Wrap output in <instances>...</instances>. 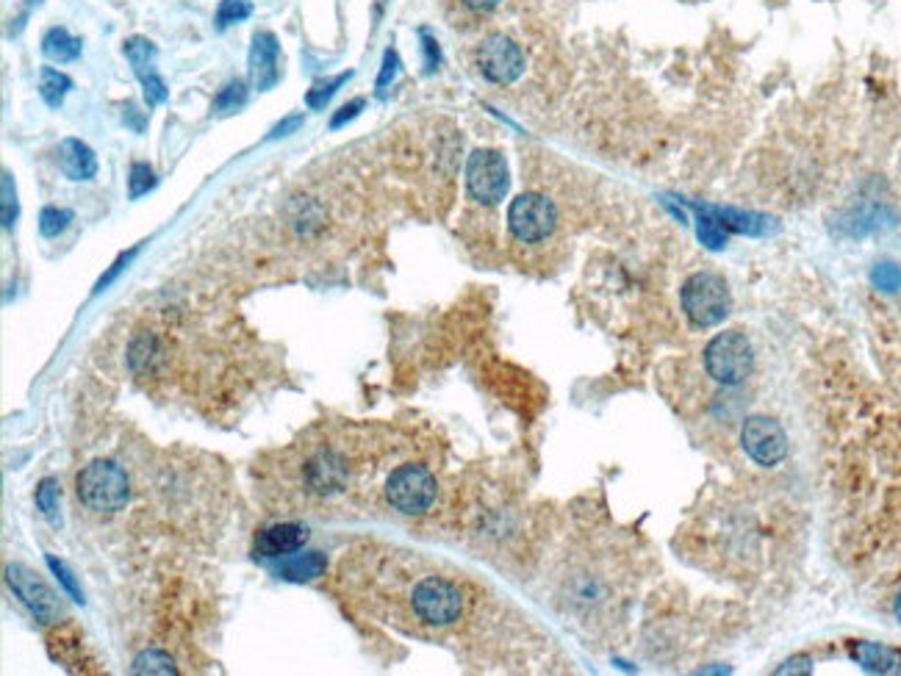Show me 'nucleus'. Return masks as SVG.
<instances>
[{
    "instance_id": "29",
    "label": "nucleus",
    "mask_w": 901,
    "mask_h": 676,
    "mask_svg": "<svg viewBox=\"0 0 901 676\" xmlns=\"http://www.w3.org/2000/svg\"><path fill=\"white\" fill-rule=\"evenodd\" d=\"M73 222V211H67V208H56V206H48L42 211V217H39V230H42V236H59L61 230H67V225Z\"/></svg>"
},
{
    "instance_id": "20",
    "label": "nucleus",
    "mask_w": 901,
    "mask_h": 676,
    "mask_svg": "<svg viewBox=\"0 0 901 676\" xmlns=\"http://www.w3.org/2000/svg\"><path fill=\"white\" fill-rule=\"evenodd\" d=\"M42 53L48 56L50 61H75L81 56V39H75L67 28H50L48 34L42 37Z\"/></svg>"
},
{
    "instance_id": "26",
    "label": "nucleus",
    "mask_w": 901,
    "mask_h": 676,
    "mask_svg": "<svg viewBox=\"0 0 901 676\" xmlns=\"http://www.w3.org/2000/svg\"><path fill=\"white\" fill-rule=\"evenodd\" d=\"M253 14V3L250 0H222L220 9H217V17H214V23L220 31L225 28H231L233 23H242Z\"/></svg>"
},
{
    "instance_id": "21",
    "label": "nucleus",
    "mask_w": 901,
    "mask_h": 676,
    "mask_svg": "<svg viewBox=\"0 0 901 676\" xmlns=\"http://www.w3.org/2000/svg\"><path fill=\"white\" fill-rule=\"evenodd\" d=\"M122 50H125V56L131 61V67H134V73L139 81L147 78V75L156 73V45H153L150 39L131 37L125 45H122Z\"/></svg>"
},
{
    "instance_id": "1",
    "label": "nucleus",
    "mask_w": 901,
    "mask_h": 676,
    "mask_svg": "<svg viewBox=\"0 0 901 676\" xmlns=\"http://www.w3.org/2000/svg\"><path fill=\"white\" fill-rule=\"evenodd\" d=\"M353 427L319 422L261 469V494L272 513H325L344 507L358 485Z\"/></svg>"
},
{
    "instance_id": "41",
    "label": "nucleus",
    "mask_w": 901,
    "mask_h": 676,
    "mask_svg": "<svg viewBox=\"0 0 901 676\" xmlns=\"http://www.w3.org/2000/svg\"><path fill=\"white\" fill-rule=\"evenodd\" d=\"M893 613H896V618L901 621V593H899V599H896V604H893Z\"/></svg>"
},
{
    "instance_id": "27",
    "label": "nucleus",
    "mask_w": 901,
    "mask_h": 676,
    "mask_svg": "<svg viewBox=\"0 0 901 676\" xmlns=\"http://www.w3.org/2000/svg\"><path fill=\"white\" fill-rule=\"evenodd\" d=\"M353 73H341L336 78H330V81H319L308 89V95H305V103H308V109H325L328 106V100L336 92H339L341 84H347V78Z\"/></svg>"
},
{
    "instance_id": "36",
    "label": "nucleus",
    "mask_w": 901,
    "mask_h": 676,
    "mask_svg": "<svg viewBox=\"0 0 901 676\" xmlns=\"http://www.w3.org/2000/svg\"><path fill=\"white\" fill-rule=\"evenodd\" d=\"M134 255H136V247H134V250H128V253H122L120 258H117V261L111 264L109 272H106V275H103V278L98 280V286H95V291H103V289H106V286H111V283L117 280V275H120L122 269L131 264V261H134Z\"/></svg>"
},
{
    "instance_id": "25",
    "label": "nucleus",
    "mask_w": 901,
    "mask_h": 676,
    "mask_svg": "<svg viewBox=\"0 0 901 676\" xmlns=\"http://www.w3.org/2000/svg\"><path fill=\"white\" fill-rule=\"evenodd\" d=\"M247 103V86L242 81H231V84L222 89L220 95L214 97V106L211 111L217 114V117H225V114H233V111H239Z\"/></svg>"
},
{
    "instance_id": "15",
    "label": "nucleus",
    "mask_w": 901,
    "mask_h": 676,
    "mask_svg": "<svg viewBox=\"0 0 901 676\" xmlns=\"http://www.w3.org/2000/svg\"><path fill=\"white\" fill-rule=\"evenodd\" d=\"M305 541H308V530L303 524H294V521H286V524H275L258 535L256 552L261 557H286L303 549Z\"/></svg>"
},
{
    "instance_id": "2",
    "label": "nucleus",
    "mask_w": 901,
    "mask_h": 676,
    "mask_svg": "<svg viewBox=\"0 0 901 676\" xmlns=\"http://www.w3.org/2000/svg\"><path fill=\"white\" fill-rule=\"evenodd\" d=\"M81 505L95 513H117L131 499V480L114 460H92L75 480Z\"/></svg>"
},
{
    "instance_id": "6",
    "label": "nucleus",
    "mask_w": 901,
    "mask_h": 676,
    "mask_svg": "<svg viewBox=\"0 0 901 676\" xmlns=\"http://www.w3.org/2000/svg\"><path fill=\"white\" fill-rule=\"evenodd\" d=\"M705 369L707 377H713L719 386H741L755 369L752 341L738 330H727L710 338V344L705 347Z\"/></svg>"
},
{
    "instance_id": "7",
    "label": "nucleus",
    "mask_w": 901,
    "mask_h": 676,
    "mask_svg": "<svg viewBox=\"0 0 901 676\" xmlns=\"http://www.w3.org/2000/svg\"><path fill=\"white\" fill-rule=\"evenodd\" d=\"M511 186V169L500 150L480 147L466 161V189L469 197L480 206H497L508 194Z\"/></svg>"
},
{
    "instance_id": "40",
    "label": "nucleus",
    "mask_w": 901,
    "mask_h": 676,
    "mask_svg": "<svg viewBox=\"0 0 901 676\" xmlns=\"http://www.w3.org/2000/svg\"><path fill=\"white\" fill-rule=\"evenodd\" d=\"M300 125H303V117H300V114H297V117H289V120H283L281 125H278V128L272 131V139H278V136H286V133H289V131H297Z\"/></svg>"
},
{
    "instance_id": "11",
    "label": "nucleus",
    "mask_w": 901,
    "mask_h": 676,
    "mask_svg": "<svg viewBox=\"0 0 901 676\" xmlns=\"http://www.w3.org/2000/svg\"><path fill=\"white\" fill-rule=\"evenodd\" d=\"M6 582L14 591V596L28 607V613L37 618L39 624H56L61 618V602L56 593L50 591L48 582H42L28 566L12 563L6 566Z\"/></svg>"
},
{
    "instance_id": "5",
    "label": "nucleus",
    "mask_w": 901,
    "mask_h": 676,
    "mask_svg": "<svg viewBox=\"0 0 901 676\" xmlns=\"http://www.w3.org/2000/svg\"><path fill=\"white\" fill-rule=\"evenodd\" d=\"M463 607V591L441 574H425L414 596V624L430 629L452 627L455 621H461Z\"/></svg>"
},
{
    "instance_id": "8",
    "label": "nucleus",
    "mask_w": 901,
    "mask_h": 676,
    "mask_svg": "<svg viewBox=\"0 0 901 676\" xmlns=\"http://www.w3.org/2000/svg\"><path fill=\"white\" fill-rule=\"evenodd\" d=\"M899 225V211L888 203H879V200H863V203H854V206L841 208L835 217L829 219V233L835 239H868V236H877V233H885V230L896 228Z\"/></svg>"
},
{
    "instance_id": "14",
    "label": "nucleus",
    "mask_w": 901,
    "mask_h": 676,
    "mask_svg": "<svg viewBox=\"0 0 901 676\" xmlns=\"http://www.w3.org/2000/svg\"><path fill=\"white\" fill-rule=\"evenodd\" d=\"M707 214L719 219L730 233H741V236H771L780 230V222L768 214H757V211H741V208H719V206H702Z\"/></svg>"
},
{
    "instance_id": "16",
    "label": "nucleus",
    "mask_w": 901,
    "mask_h": 676,
    "mask_svg": "<svg viewBox=\"0 0 901 676\" xmlns=\"http://www.w3.org/2000/svg\"><path fill=\"white\" fill-rule=\"evenodd\" d=\"M56 161L70 181H92L98 175V158L81 139H64L56 150Z\"/></svg>"
},
{
    "instance_id": "23",
    "label": "nucleus",
    "mask_w": 901,
    "mask_h": 676,
    "mask_svg": "<svg viewBox=\"0 0 901 676\" xmlns=\"http://www.w3.org/2000/svg\"><path fill=\"white\" fill-rule=\"evenodd\" d=\"M871 286L882 294H899L901 291V266L896 261H879L871 266Z\"/></svg>"
},
{
    "instance_id": "34",
    "label": "nucleus",
    "mask_w": 901,
    "mask_h": 676,
    "mask_svg": "<svg viewBox=\"0 0 901 676\" xmlns=\"http://www.w3.org/2000/svg\"><path fill=\"white\" fill-rule=\"evenodd\" d=\"M142 89H145V100L150 109H153V106H161V103H167V97H170V89H167V84L161 81L159 73L142 78Z\"/></svg>"
},
{
    "instance_id": "37",
    "label": "nucleus",
    "mask_w": 901,
    "mask_h": 676,
    "mask_svg": "<svg viewBox=\"0 0 901 676\" xmlns=\"http://www.w3.org/2000/svg\"><path fill=\"white\" fill-rule=\"evenodd\" d=\"M361 109H364V100H361V97H358V100H353V103H347V106H341V109L336 111V117L330 120V128L336 131V128H341V125H344V122L355 120V117H358V111H361Z\"/></svg>"
},
{
    "instance_id": "38",
    "label": "nucleus",
    "mask_w": 901,
    "mask_h": 676,
    "mask_svg": "<svg viewBox=\"0 0 901 676\" xmlns=\"http://www.w3.org/2000/svg\"><path fill=\"white\" fill-rule=\"evenodd\" d=\"M777 674H810V660L807 657H796L777 668Z\"/></svg>"
},
{
    "instance_id": "3",
    "label": "nucleus",
    "mask_w": 901,
    "mask_h": 676,
    "mask_svg": "<svg viewBox=\"0 0 901 676\" xmlns=\"http://www.w3.org/2000/svg\"><path fill=\"white\" fill-rule=\"evenodd\" d=\"M682 311L691 319L694 327H716L721 325L727 316H730L732 297L730 286L721 275H713V272H696L691 278L682 283Z\"/></svg>"
},
{
    "instance_id": "12",
    "label": "nucleus",
    "mask_w": 901,
    "mask_h": 676,
    "mask_svg": "<svg viewBox=\"0 0 901 676\" xmlns=\"http://www.w3.org/2000/svg\"><path fill=\"white\" fill-rule=\"evenodd\" d=\"M741 444L757 466L774 469L788 455V435L771 416H749L741 427Z\"/></svg>"
},
{
    "instance_id": "31",
    "label": "nucleus",
    "mask_w": 901,
    "mask_h": 676,
    "mask_svg": "<svg viewBox=\"0 0 901 676\" xmlns=\"http://www.w3.org/2000/svg\"><path fill=\"white\" fill-rule=\"evenodd\" d=\"M3 228L9 230L14 225V219H17V189H14V178L12 172H3Z\"/></svg>"
},
{
    "instance_id": "24",
    "label": "nucleus",
    "mask_w": 901,
    "mask_h": 676,
    "mask_svg": "<svg viewBox=\"0 0 901 676\" xmlns=\"http://www.w3.org/2000/svg\"><path fill=\"white\" fill-rule=\"evenodd\" d=\"M37 507H39V513H42V516H45V519H48L50 524H53V527H59V521H61V516H59V483H56L53 477H48V480H42V483H39V488H37Z\"/></svg>"
},
{
    "instance_id": "39",
    "label": "nucleus",
    "mask_w": 901,
    "mask_h": 676,
    "mask_svg": "<svg viewBox=\"0 0 901 676\" xmlns=\"http://www.w3.org/2000/svg\"><path fill=\"white\" fill-rule=\"evenodd\" d=\"M466 9H472V12H491V9H497L502 0H461Z\"/></svg>"
},
{
    "instance_id": "9",
    "label": "nucleus",
    "mask_w": 901,
    "mask_h": 676,
    "mask_svg": "<svg viewBox=\"0 0 901 676\" xmlns=\"http://www.w3.org/2000/svg\"><path fill=\"white\" fill-rule=\"evenodd\" d=\"M508 228L516 242H544L558 228V208L544 194H519L508 208Z\"/></svg>"
},
{
    "instance_id": "18",
    "label": "nucleus",
    "mask_w": 901,
    "mask_h": 676,
    "mask_svg": "<svg viewBox=\"0 0 901 676\" xmlns=\"http://www.w3.org/2000/svg\"><path fill=\"white\" fill-rule=\"evenodd\" d=\"M325 555L322 552H305L303 557H289V560H283L281 568H278V574H281L283 580H292V582H311L317 580L325 574Z\"/></svg>"
},
{
    "instance_id": "32",
    "label": "nucleus",
    "mask_w": 901,
    "mask_h": 676,
    "mask_svg": "<svg viewBox=\"0 0 901 676\" xmlns=\"http://www.w3.org/2000/svg\"><path fill=\"white\" fill-rule=\"evenodd\" d=\"M48 566H50V571L59 577V582L64 585V591L73 596V602H84V593H81V588H78V582H75L73 571L67 568V563H61V560H56L53 555H48Z\"/></svg>"
},
{
    "instance_id": "19",
    "label": "nucleus",
    "mask_w": 901,
    "mask_h": 676,
    "mask_svg": "<svg viewBox=\"0 0 901 676\" xmlns=\"http://www.w3.org/2000/svg\"><path fill=\"white\" fill-rule=\"evenodd\" d=\"M680 203L682 206L691 208V211L696 214L694 222H696V236H699V242L705 244V247H710V250H724V244H727V239H730V230L724 228V225H721L719 219L713 217V214H707L705 208H702V203H685V200H680Z\"/></svg>"
},
{
    "instance_id": "13",
    "label": "nucleus",
    "mask_w": 901,
    "mask_h": 676,
    "mask_svg": "<svg viewBox=\"0 0 901 676\" xmlns=\"http://www.w3.org/2000/svg\"><path fill=\"white\" fill-rule=\"evenodd\" d=\"M281 42L269 31H258L250 45V59H247V73H250V84L256 86L258 92H267L281 81Z\"/></svg>"
},
{
    "instance_id": "22",
    "label": "nucleus",
    "mask_w": 901,
    "mask_h": 676,
    "mask_svg": "<svg viewBox=\"0 0 901 676\" xmlns=\"http://www.w3.org/2000/svg\"><path fill=\"white\" fill-rule=\"evenodd\" d=\"M70 89H73V81L67 75L53 70V67H42V73H39V95H42V100L48 103L50 109H59Z\"/></svg>"
},
{
    "instance_id": "35",
    "label": "nucleus",
    "mask_w": 901,
    "mask_h": 676,
    "mask_svg": "<svg viewBox=\"0 0 901 676\" xmlns=\"http://www.w3.org/2000/svg\"><path fill=\"white\" fill-rule=\"evenodd\" d=\"M419 37H422V50H425V73H436L441 64L439 42H436V37L430 31H422Z\"/></svg>"
},
{
    "instance_id": "28",
    "label": "nucleus",
    "mask_w": 901,
    "mask_h": 676,
    "mask_svg": "<svg viewBox=\"0 0 901 676\" xmlns=\"http://www.w3.org/2000/svg\"><path fill=\"white\" fill-rule=\"evenodd\" d=\"M131 671L134 674H178L175 663L164 652H145L142 657H136Z\"/></svg>"
},
{
    "instance_id": "4",
    "label": "nucleus",
    "mask_w": 901,
    "mask_h": 676,
    "mask_svg": "<svg viewBox=\"0 0 901 676\" xmlns=\"http://www.w3.org/2000/svg\"><path fill=\"white\" fill-rule=\"evenodd\" d=\"M436 494H439V483H436L433 471L422 463H402L383 483L386 505L402 516L427 513L436 502Z\"/></svg>"
},
{
    "instance_id": "10",
    "label": "nucleus",
    "mask_w": 901,
    "mask_h": 676,
    "mask_svg": "<svg viewBox=\"0 0 901 676\" xmlns=\"http://www.w3.org/2000/svg\"><path fill=\"white\" fill-rule=\"evenodd\" d=\"M477 67L480 75L497 86H508L519 81L524 73L522 48L505 34H491L477 48Z\"/></svg>"
},
{
    "instance_id": "17",
    "label": "nucleus",
    "mask_w": 901,
    "mask_h": 676,
    "mask_svg": "<svg viewBox=\"0 0 901 676\" xmlns=\"http://www.w3.org/2000/svg\"><path fill=\"white\" fill-rule=\"evenodd\" d=\"M852 660L863 671H871V674H899L901 671V652L896 649H888L882 643H868V640H857L852 643Z\"/></svg>"
},
{
    "instance_id": "30",
    "label": "nucleus",
    "mask_w": 901,
    "mask_h": 676,
    "mask_svg": "<svg viewBox=\"0 0 901 676\" xmlns=\"http://www.w3.org/2000/svg\"><path fill=\"white\" fill-rule=\"evenodd\" d=\"M153 186H156L153 169L147 167V164H134V167H131V178H128V194H131V200H139V197L150 192Z\"/></svg>"
},
{
    "instance_id": "33",
    "label": "nucleus",
    "mask_w": 901,
    "mask_h": 676,
    "mask_svg": "<svg viewBox=\"0 0 901 676\" xmlns=\"http://www.w3.org/2000/svg\"><path fill=\"white\" fill-rule=\"evenodd\" d=\"M397 73H400V56H397V50L389 48L383 53V67H380L378 84H375L378 95H386V89H389L391 81L397 78Z\"/></svg>"
}]
</instances>
